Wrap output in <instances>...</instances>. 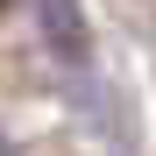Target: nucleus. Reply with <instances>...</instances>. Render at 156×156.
<instances>
[{
    "label": "nucleus",
    "instance_id": "nucleus-1",
    "mask_svg": "<svg viewBox=\"0 0 156 156\" xmlns=\"http://www.w3.org/2000/svg\"><path fill=\"white\" fill-rule=\"evenodd\" d=\"M0 156H7V149H0Z\"/></svg>",
    "mask_w": 156,
    "mask_h": 156
}]
</instances>
